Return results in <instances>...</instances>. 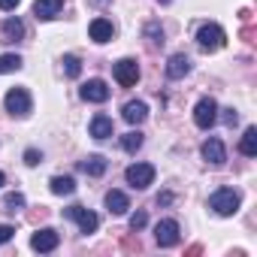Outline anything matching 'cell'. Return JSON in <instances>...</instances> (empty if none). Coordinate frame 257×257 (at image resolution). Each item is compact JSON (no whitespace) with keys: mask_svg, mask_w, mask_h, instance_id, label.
<instances>
[{"mask_svg":"<svg viewBox=\"0 0 257 257\" xmlns=\"http://www.w3.org/2000/svg\"><path fill=\"white\" fill-rule=\"evenodd\" d=\"M239 206H242V197H239V191H233V188H218V191L209 197V209H212L215 215H221V218L236 215Z\"/></svg>","mask_w":257,"mask_h":257,"instance_id":"cell-1","label":"cell"},{"mask_svg":"<svg viewBox=\"0 0 257 257\" xmlns=\"http://www.w3.org/2000/svg\"><path fill=\"white\" fill-rule=\"evenodd\" d=\"M224 43H227V34H224L221 25L206 22V25L197 28V46H200L203 52H218V49H224Z\"/></svg>","mask_w":257,"mask_h":257,"instance_id":"cell-2","label":"cell"},{"mask_svg":"<svg viewBox=\"0 0 257 257\" xmlns=\"http://www.w3.org/2000/svg\"><path fill=\"white\" fill-rule=\"evenodd\" d=\"M4 106H7L10 115H16V118H28L31 109H34L31 91H28V88H10L7 97H4Z\"/></svg>","mask_w":257,"mask_h":257,"instance_id":"cell-3","label":"cell"},{"mask_svg":"<svg viewBox=\"0 0 257 257\" xmlns=\"http://www.w3.org/2000/svg\"><path fill=\"white\" fill-rule=\"evenodd\" d=\"M124 179H127L131 188L146 191L149 185H155V167L152 164H131V167L124 170Z\"/></svg>","mask_w":257,"mask_h":257,"instance_id":"cell-4","label":"cell"},{"mask_svg":"<svg viewBox=\"0 0 257 257\" xmlns=\"http://www.w3.org/2000/svg\"><path fill=\"white\" fill-rule=\"evenodd\" d=\"M215 121H218V103L212 97H200L197 106H194V124L203 127V131H209Z\"/></svg>","mask_w":257,"mask_h":257,"instance_id":"cell-5","label":"cell"},{"mask_svg":"<svg viewBox=\"0 0 257 257\" xmlns=\"http://www.w3.org/2000/svg\"><path fill=\"white\" fill-rule=\"evenodd\" d=\"M64 218H70V221H76L79 224V230L88 236V233H94L97 227H100V218L91 212V209H85V206H70V209H64Z\"/></svg>","mask_w":257,"mask_h":257,"instance_id":"cell-6","label":"cell"},{"mask_svg":"<svg viewBox=\"0 0 257 257\" xmlns=\"http://www.w3.org/2000/svg\"><path fill=\"white\" fill-rule=\"evenodd\" d=\"M179 236H182V227H179L176 218H164V221H158V227H155V239H158L161 248H173V245H179Z\"/></svg>","mask_w":257,"mask_h":257,"instance_id":"cell-7","label":"cell"},{"mask_svg":"<svg viewBox=\"0 0 257 257\" xmlns=\"http://www.w3.org/2000/svg\"><path fill=\"white\" fill-rule=\"evenodd\" d=\"M112 73H115V82H118L121 88H134V85L140 82V64H137L134 58H121Z\"/></svg>","mask_w":257,"mask_h":257,"instance_id":"cell-8","label":"cell"},{"mask_svg":"<svg viewBox=\"0 0 257 257\" xmlns=\"http://www.w3.org/2000/svg\"><path fill=\"white\" fill-rule=\"evenodd\" d=\"M200 152H203V161H206L209 167H224V164H227V149H224V143H221L218 137H209Z\"/></svg>","mask_w":257,"mask_h":257,"instance_id":"cell-9","label":"cell"},{"mask_svg":"<svg viewBox=\"0 0 257 257\" xmlns=\"http://www.w3.org/2000/svg\"><path fill=\"white\" fill-rule=\"evenodd\" d=\"M58 242H61V236H58V230H52V227H43V230H37V233L31 236V248L40 251V254H52V251L58 248Z\"/></svg>","mask_w":257,"mask_h":257,"instance_id":"cell-10","label":"cell"},{"mask_svg":"<svg viewBox=\"0 0 257 257\" xmlns=\"http://www.w3.org/2000/svg\"><path fill=\"white\" fill-rule=\"evenodd\" d=\"M79 94H82L85 103H106V100H109V85H106L103 79H88V82L79 88Z\"/></svg>","mask_w":257,"mask_h":257,"instance_id":"cell-11","label":"cell"},{"mask_svg":"<svg viewBox=\"0 0 257 257\" xmlns=\"http://www.w3.org/2000/svg\"><path fill=\"white\" fill-rule=\"evenodd\" d=\"M112 131H115V124H112V118L103 115V112H97V115L91 118V124H88V134H91L94 140H109Z\"/></svg>","mask_w":257,"mask_h":257,"instance_id":"cell-12","label":"cell"},{"mask_svg":"<svg viewBox=\"0 0 257 257\" xmlns=\"http://www.w3.org/2000/svg\"><path fill=\"white\" fill-rule=\"evenodd\" d=\"M61 10H64V0H37V4H34L37 22H52V19L61 16Z\"/></svg>","mask_w":257,"mask_h":257,"instance_id":"cell-13","label":"cell"},{"mask_svg":"<svg viewBox=\"0 0 257 257\" xmlns=\"http://www.w3.org/2000/svg\"><path fill=\"white\" fill-rule=\"evenodd\" d=\"M188 73H191V58H188L185 52L170 55V61H167V76H170V79H185Z\"/></svg>","mask_w":257,"mask_h":257,"instance_id":"cell-14","label":"cell"},{"mask_svg":"<svg viewBox=\"0 0 257 257\" xmlns=\"http://www.w3.org/2000/svg\"><path fill=\"white\" fill-rule=\"evenodd\" d=\"M88 37H91L94 43H109V40L115 37V28H112L109 19H94V22L88 25Z\"/></svg>","mask_w":257,"mask_h":257,"instance_id":"cell-15","label":"cell"},{"mask_svg":"<svg viewBox=\"0 0 257 257\" xmlns=\"http://www.w3.org/2000/svg\"><path fill=\"white\" fill-rule=\"evenodd\" d=\"M121 115H124L127 124H143V121L149 118V106H146L143 100H131V103H124Z\"/></svg>","mask_w":257,"mask_h":257,"instance_id":"cell-16","label":"cell"},{"mask_svg":"<svg viewBox=\"0 0 257 257\" xmlns=\"http://www.w3.org/2000/svg\"><path fill=\"white\" fill-rule=\"evenodd\" d=\"M0 34H4L7 43H19V40H25V22L16 19V16H10L4 22V28H0Z\"/></svg>","mask_w":257,"mask_h":257,"instance_id":"cell-17","label":"cell"},{"mask_svg":"<svg viewBox=\"0 0 257 257\" xmlns=\"http://www.w3.org/2000/svg\"><path fill=\"white\" fill-rule=\"evenodd\" d=\"M106 209L112 215H127V209H131V200H127L124 191H109L106 194Z\"/></svg>","mask_w":257,"mask_h":257,"instance_id":"cell-18","label":"cell"},{"mask_svg":"<svg viewBox=\"0 0 257 257\" xmlns=\"http://www.w3.org/2000/svg\"><path fill=\"white\" fill-rule=\"evenodd\" d=\"M106 167H109V164H106V158H103V155H88V158L79 164V170H82V173H88V176H94V179H97V176H103V173H106Z\"/></svg>","mask_w":257,"mask_h":257,"instance_id":"cell-19","label":"cell"},{"mask_svg":"<svg viewBox=\"0 0 257 257\" xmlns=\"http://www.w3.org/2000/svg\"><path fill=\"white\" fill-rule=\"evenodd\" d=\"M239 152L245 158H257V127H245V134L239 140Z\"/></svg>","mask_w":257,"mask_h":257,"instance_id":"cell-20","label":"cell"},{"mask_svg":"<svg viewBox=\"0 0 257 257\" xmlns=\"http://www.w3.org/2000/svg\"><path fill=\"white\" fill-rule=\"evenodd\" d=\"M49 188H52V194H58V197H70V194L76 191V179H73V176H55V179L49 182Z\"/></svg>","mask_w":257,"mask_h":257,"instance_id":"cell-21","label":"cell"},{"mask_svg":"<svg viewBox=\"0 0 257 257\" xmlns=\"http://www.w3.org/2000/svg\"><path fill=\"white\" fill-rule=\"evenodd\" d=\"M143 143H146V140H143L140 131H131V134H124V137H121V149H124L127 155H137V152L143 149Z\"/></svg>","mask_w":257,"mask_h":257,"instance_id":"cell-22","label":"cell"},{"mask_svg":"<svg viewBox=\"0 0 257 257\" xmlns=\"http://www.w3.org/2000/svg\"><path fill=\"white\" fill-rule=\"evenodd\" d=\"M146 40H149L152 49H161V46L167 43V40H164V28H161L158 22H149V25H146Z\"/></svg>","mask_w":257,"mask_h":257,"instance_id":"cell-23","label":"cell"},{"mask_svg":"<svg viewBox=\"0 0 257 257\" xmlns=\"http://www.w3.org/2000/svg\"><path fill=\"white\" fill-rule=\"evenodd\" d=\"M22 58L19 55H0V76H10V73H19L22 70Z\"/></svg>","mask_w":257,"mask_h":257,"instance_id":"cell-24","label":"cell"},{"mask_svg":"<svg viewBox=\"0 0 257 257\" xmlns=\"http://www.w3.org/2000/svg\"><path fill=\"white\" fill-rule=\"evenodd\" d=\"M64 73L70 76V79H79V73H82V61L76 58V55H64Z\"/></svg>","mask_w":257,"mask_h":257,"instance_id":"cell-25","label":"cell"},{"mask_svg":"<svg viewBox=\"0 0 257 257\" xmlns=\"http://www.w3.org/2000/svg\"><path fill=\"white\" fill-rule=\"evenodd\" d=\"M4 206H7V212H19V209H25V194H7V200H4Z\"/></svg>","mask_w":257,"mask_h":257,"instance_id":"cell-26","label":"cell"},{"mask_svg":"<svg viewBox=\"0 0 257 257\" xmlns=\"http://www.w3.org/2000/svg\"><path fill=\"white\" fill-rule=\"evenodd\" d=\"M13 236H16V227L13 224H0V245H7Z\"/></svg>","mask_w":257,"mask_h":257,"instance_id":"cell-27","label":"cell"},{"mask_svg":"<svg viewBox=\"0 0 257 257\" xmlns=\"http://www.w3.org/2000/svg\"><path fill=\"white\" fill-rule=\"evenodd\" d=\"M25 164H28V167H37V164H43V155H40L37 149H28V152H25Z\"/></svg>","mask_w":257,"mask_h":257,"instance_id":"cell-28","label":"cell"},{"mask_svg":"<svg viewBox=\"0 0 257 257\" xmlns=\"http://www.w3.org/2000/svg\"><path fill=\"white\" fill-rule=\"evenodd\" d=\"M146 221H149V215H146V212L131 215V230H143V227H146Z\"/></svg>","mask_w":257,"mask_h":257,"instance_id":"cell-29","label":"cell"},{"mask_svg":"<svg viewBox=\"0 0 257 257\" xmlns=\"http://www.w3.org/2000/svg\"><path fill=\"white\" fill-rule=\"evenodd\" d=\"M19 4H22V0H0V10H4V13H13Z\"/></svg>","mask_w":257,"mask_h":257,"instance_id":"cell-30","label":"cell"},{"mask_svg":"<svg viewBox=\"0 0 257 257\" xmlns=\"http://www.w3.org/2000/svg\"><path fill=\"white\" fill-rule=\"evenodd\" d=\"M224 121H227V124L233 127V124L239 121V115H236V109H224Z\"/></svg>","mask_w":257,"mask_h":257,"instance_id":"cell-31","label":"cell"},{"mask_svg":"<svg viewBox=\"0 0 257 257\" xmlns=\"http://www.w3.org/2000/svg\"><path fill=\"white\" fill-rule=\"evenodd\" d=\"M88 4H91V7H97V10H103V7H109V4H112V0H88Z\"/></svg>","mask_w":257,"mask_h":257,"instance_id":"cell-32","label":"cell"},{"mask_svg":"<svg viewBox=\"0 0 257 257\" xmlns=\"http://www.w3.org/2000/svg\"><path fill=\"white\" fill-rule=\"evenodd\" d=\"M161 203H164V206L173 203V194H161V197H158V206H161Z\"/></svg>","mask_w":257,"mask_h":257,"instance_id":"cell-33","label":"cell"},{"mask_svg":"<svg viewBox=\"0 0 257 257\" xmlns=\"http://www.w3.org/2000/svg\"><path fill=\"white\" fill-rule=\"evenodd\" d=\"M4 185H7V176H4V173H0V188H4Z\"/></svg>","mask_w":257,"mask_h":257,"instance_id":"cell-34","label":"cell"},{"mask_svg":"<svg viewBox=\"0 0 257 257\" xmlns=\"http://www.w3.org/2000/svg\"><path fill=\"white\" fill-rule=\"evenodd\" d=\"M158 4H164V7H167V4H173V0H158Z\"/></svg>","mask_w":257,"mask_h":257,"instance_id":"cell-35","label":"cell"}]
</instances>
